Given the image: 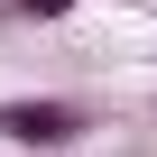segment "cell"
Wrapping results in <instances>:
<instances>
[{
	"label": "cell",
	"mask_w": 157,
	"mask_h": 157,
	"mask_svg": "<svg viewBox=\"0 0 157 157\" xmlns=\"http://www.w3.org/2000/svg\"><path fill=\"white\" fill-rule=\"evenodd\" d=\"M93 129L83 102H65V93H19V102H0V148H74Z\"/></svg>",
	"instance_id": "6da1fadb"
},
{
	"label": "cell",
	"mask_w": 157,
	"mask_h": 157,
	"mask_svg": "<svg viewBox=\"0 0 157 157\" xmlns=\"http://www.w3.org/2000/svg\"><path fill=\"white\" fill-rule=\"evenodd\" d=\"M65 10H83V0H10V19H28V28H46V19H65Z\"/></svg>",
	"instance_id": "7a4b0ae2"
}]
</instances>
